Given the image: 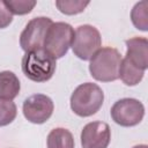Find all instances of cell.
<instances>
[{
  "label": "cell",
  "instance_id": "obj_14",
  "mask_svg": "<svg viewBox=\"0 0 148 148\" xmlns=\"http://www.w3.org/2000/svg\"><path fill=\"white\" fill-rule=\"evenodd\" d=\"M131 20L133 25L136 29L141 31L148 30V2L147 1H140L134 5L131 12Z\"/></svg>",
  "mask_w": 148,
  "mask_h": 148
},
{
  "label": "cell",
  "instance_id": "obj_19",
  "mask_svg": "<svg viewBox=\"0 0 148 148\" xmlns=\"http://www.w3.org/2000/svg\"><path fill=\"white\" fill-rule=\"evenodd\" d=\"M133 148H148L147 145H138V146H134Z\"/></svg>",
  "mask_w": 148,
  "mask_h": 148
},
{
  "label": "cell",
  "instance_id": "obj_18",
  "mask_svg": "<svg viewBox=\"0 0 148 148\" xmlns=\"http://www.w3.org/2000/svg\"><path fill=\"white\" fill-rule=\"evenodd\" d=\"M13 21V14L6 7L5 2L0 0V29L7 28Z\"/></svg>",
  "mask_w": 148,
  "mask_h": 148
},
{
  "label": "cell",
  "instance_id": "obj_5",
  "mask_svg": "<svg viewBox=\"0 0 148 148\" xmlns=\"http://www.w3.org/2000/svg\"><path fill=\"white\" fill-rule=\"evenodd\" d=\"M102 45V37L99 31L90 25L83 24L74 31L72 43L73 53L81 60H90L92 56L99 50Z\"/></svg>",
  "mask_w": 148,
  "mask_h": 148
},
{
  "label": "cell",
  "instance_id": "obj_12",
  "mask_svg": "<svg viewBox=\"0 0 148 148\" xmlns=\"http://www.w3.org/2000/svg\"><path fill=\"white\" fill-rule=\"evenodd\" d=\"M47 148H74L75 142L73 134L62 127L53 128L46 139Z\"/></svg>",
  "mask_w": 148,
  "mask_h": 148
},
{
  "label": "cell",
  "instance_id": "obj_13",
  "mask_svg": "<svg viewBox=\"0 0 148 148\" xmlns=\"http://www.w3.org/2000/svg\"><path fill=\"white\" fill-rule=\"evenodd\" d=\"M119 77L126 86H136L141 82L143 79L145 72L132 65L126 58L121 59L120 66H119Z\"/></svg>",
  "mask_w": 148,
  "mask_h": 148
},
{
  "label": "cell",
  "instance_id": "obj_11",
  "mask_svg": "<svg viewBox=\"0 0 148 148\" xmlns=\"http://www.w3.org/2000/svg\"><path fill=\"white\" fill-rule=\"evenodd\" d=\"M20 89V80L13 72H0V98L13 101L18 95Z\"/></svg>",
  "mask_w": 148,
  "mask_h": 148
},
{
  "label": "cell",
  "instance_id": "obj_8",
  "mask_svg": "<svg viewBox=\"0 0 148 148\" xmlns=\"http://www.w3.org/2000/svg\"><path fill=\"white\" fill-rule=\"evenodd\" d=\"M23 114L25 119L32 124H44L47 121L54 110L53 101L43 94H36L28 97L23 102Z\"/></svg>",
  "mask_w": 148,
  "mask_h": 148
},
{
  "label": "cell",
  "instance_id": "obj_2",
  "mask_svg": "<svg viewBox=\"0 0 148 148\" xmlns=\"http://www.w3.org/2000/svg\"><path fill=\"white\" fill-rule=\"evenodd\" d=\"M104 92L96 83L86 82L75 88L71 96V109L80 117L95 114L103 105Z\"/></svg>",
  "mask_w": 148,
  "mask_h": 148
},
{
  "label": "cell",
  "instance_id": "obj_17",
  "mask_svg": "<svg viewBox=\"0 0 148 148\" xmlns=\"http://www.w3.org/2000/svg\"><path fill=\"white\" fill-rule=\"evenodd\" d=\"M3 2L9 12L15 15L29 14L37 3L35 0H5Z\"/></svg>",
  "mask_w": 148,
  "mask_h": 148
},
{
  "label": "cell",
  "instance_id": "obj_7",
  "mask_svg": "<svg viewBox=\"0 0 148 148\" xmlns=\"http://www.w3.org/2000/svg\"><path fill=\"white\" fill-rule=\"evenodd\" d=\"M53 21L45 16L30 20L20 35V46L27 53L34 50L43 49L44 39Z\"/></svg>",
  "mask_w": 148,
  "mask_h": 148
},
{
  "label": "cell",
  "instance_id": "obj_15",
  "mask_svg": "<svg viewBox=\"0 0 148 148\" xmlns=\"http://www.w3.org/2000/svg\"><path fill=\"white\" fill-rule=\"evenodd\" d=\"M89 5V1L82 0H57L56 6L62 14L66 15H75L82 13L86 7Z\"/></svg>",
  "mask_w": 148,
  "mask_h": 148
},
{
  "label": "cell",
  "instance_id": "obj_9",
  "mask_svg": "<svg viewBox=\"0 0 148 148\" xmlns=\"http://www.w3.org/2000/svg\"><path fill=\"white\" fill-rule=\"evenodd\" d=\"M111 140V130L106 123H88L81 132L82 148H108Z\"/></svg>",
  "mask_w": 148,
  "mask_h": 148
},
{
  "label": "cell",
  "instance_id": "obj_3",
  "mask_svg": "<svg viewBox=\"0 0 148 148\" xmlns=\"http://www.w3.org/2000/svg\"><path fill=\"white\" fill-rule=\"evenodd\" d=\"M121 56L117 49L102 47L90 59V75L101 82H111L119 79Z\"/></svg>",
  "mask_w": 148,
  "mask_h": 148
},
{
  "label": "cell",
  "instance_id": "obj_16",
  "mask_svg": "<svg viewBox=\"0 0 148 148\" xmlns=\"http://www.w3.org/2000/svg\"><path fill=\"white\" fill-rule=\"evenodd\" d=\"M17 114L16 105L13 101L0 98V126L9 125Z\"/></svg>",
  "mask_w": 148,
  "mask_h": 148
},
{
  "label": "cell",
  "instance_id": "obj_1",
  "mask_svg": "<svg viewBox=\"0 0 148 148\" xmlns=\"http://www.w3.org/2000/svg\"><path fill=\"white\" fill-rule=\"evenodd\" d=\"M23 74L34 82H46L56 72V59L44 49L27 52L21 62Z\"/></svg>",
  "mask_w": 148,
  "mask_h": 148
},
{
  "label": "cell",
  "instance_id": "obj_10",
  "mask_svg": "<svg viewBox=\"0 0 148 148\" xmlns=\"http://www.w3.org/2000/svg\"><path fill=\"white\" fill-rule=\"evenodd\" d=\"M126 59L141 71L148 67V40L146 37H133L125 40Z\"/></svg>",
  "mask_w": 148,
  "mask_h": 148
},
{
  "label": "cell",
  "instance_id": "obj_4",
  "mask_svg": "<svg viewBox=\"0 0 148 148\" xmlns=\"http://www.w3.org/2000/svg\"><path fill=\"white\" fill-rule=\"evenodd\" d=\"M74 38V29L66 22H53L45 36L43 49L51 54L56 60L62 58L69 46H72Z\"/></svg>",
  "mask_w": 148,
  "mask_h": 148
},
{
  "label": "cell",
  "instance_id": "obj_6",
  "mask_svg": "<svg viewBox=\"0 0 148 148\" xmlns=\"http://www.w3.org/2000/svg\"><path fill=\"white\" fill-rule=\"evenodd\" d=\"M110 113L116 124L131 127L141 123L145 116V106L139 99L121 98L112 105Z\"/></svg>",
  "mask_w": 148,
  "mask_h": 148
}]
</instances>
